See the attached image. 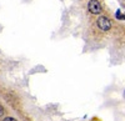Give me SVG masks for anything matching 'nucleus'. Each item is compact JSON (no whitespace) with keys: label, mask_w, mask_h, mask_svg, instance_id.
<instances>
[{"label":"nucleus","mask_w":125,"mask_h":121,"mask_svg":"<svg viewBox=\"0 0 125 121\" xmlns=\"http://www.w3.org/2000/svg\"><path fill=\"white\" fill-rule=\"evenodd\" d=\"M88 9H89V11L91 14H95V15L100 14L101 10H103L101 9V4L98 1V0H90L89 4H88Z\"/></svg>","instance_id":"2"},{"label":"nucleus","mask_w":125,"mask_h":121,"mask_svg":"<svg viewBox=\"0 0 125 121\" xmlns=\"http://www.w3.org/2000/svg\"><path fill=\"white\" fill-rule=\"evenodd\" d=\"M4 115V107L1 106V105H0V117H1Z\"/></svg>","instance_id":"5"},{"label":"nucleus","mask_w":125,"mask_h":121,"mask_svg":"<svg viewBox=\"0 0 125 121\" xmlns=\"http://www.w3.org/2000/svg\"><path fill=\"white\" fill-rule=\"evenodd\" d=\"M3 121H16V120H15L14 117H5Z\"/></svg>","instance_id":"4"},{"label":"nucleus","mask_w":125,"mask_h":121,"mask_svg":"<svg viewBox=\"0 0 125 121\" xmlns=\"http://www.w3.org/2000/svg\"><path fill=\"white\" fill-rule=\"evenodd\" d=\"M116 18H119V19L124 20V19H125V15H121V14H120V11H118V13H116Z\"/></svg>","instance_id":"3"},{"label":"nucleus","mask_w":125,"mask_h":121,"mask_svg":"<svg viewBox=\"0 0 125 121\" xmlns=\"http://www.w3.org/2000/svg\"><path fill=\"white\" fill-rule=\"evenodd\" d=\"M96 24H98V28L100 30H103V31H108V30L111 28V21L108 18H105V16H100L98 19Z\"/></svg>","instance_id":"1"},{"label":"nucleus","mask_w":125,"mask_h":121,"mask_svg":"<svg viewBox=\"0 0 125 121\" xmlns=\"http://www.w3.org/2000/svg\"><path fill=\"white\" fill-rule=\"evenodd\" d=\"M124 96H125V93H124Z\"/></svg>","instance_id":"6"}]
</instances>
